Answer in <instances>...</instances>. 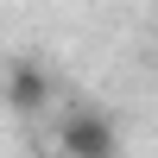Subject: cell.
<instances>
[{
    "mask_svg": "<svg viewBox=\"0 0 158 158\" xmlns=\"http://www.w3.org/2000/svg\"><path fill=\"white\" fill-rule=\"evenodd\" d=\"M0 95H6L13 114H25V120H38V114L51 108V70L38 57H13L6 70H0Z\"/></svg>",
    "mask_w": 158,
    "mask_h": 158,
    "instance_id": "obj_1",
    "label": "cell"
},
{
    "mask_svg": "<svg viewBox=\"0 0 158 158\" xmlns=\"http://www.w3.org/2000/svg\"><path fill=\"white\" fill-rule=\"evenodd\" d=\"M82 158H114V152H82Z\"/></svg>",
    "mask_w": 158,
    "mask_h": 158,
    "instance_id": "obj_3",
    "label": "cell"
},
{
    "mask_svg": "<svg viewBox=\"0 0 158 158\" xmlns=\"http://www.w3.org/2000/svg\"><path fill=\"white\" fill-rule=\"evenodd\" d=\"M57 146L70 152V158H82V152H114L120 139H114V120H108V114H95V108H76L70 120L57 127Z\"/></svg>",
    "mask_w": 158,
    "mask_h": 158,
    "instance_id": "obj_2",
    "label": "cell"
}]
</instances>
